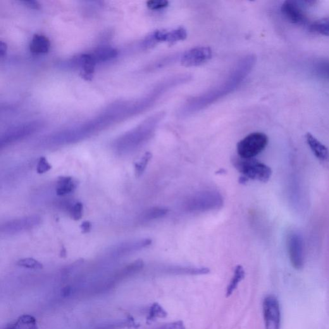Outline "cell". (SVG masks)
<instances>
[{"instance_id":"cell-1","label":"cell","mask_w":329,"mask_h":329,"mask_svg":"<svg viewBox=\"0 0 329 329\" xmlns=\"http://www.w3.org/2000/svg\"><path fill=\"white\" fill-rule=\"evenodd\" d=\"M254 55H248L238 60L225 78L201 95L190 98L179 110V115L187 116L207 108L231 94L249 75L256 64Z\"/></svg>"},{"instance_id":"cell-2","label":"cell","mask_w":329,"mask_h":329,"mask_svg":"<svg viewBox=\"0 0 329 329\" xmlns=\"http://www.w3.org/2000/svg\"><path fill=\"white\" fill-rule=\"evenodd\" d=\"M233 166L242 174L240 183H244L249 180L266 183L272 175V171L266 164L254 158H243L235 156L232 160Z\"/></svg>"},{"instance_id":"cell-3","label":"cell","mask_w":329,"mask_h":329,"mask_svg":"<svg viewBox=\"0 0 329 329\" xmlns=\"http://www.w3.org/2000/svg\"><path fill=\"white\" fill-rule=\"evenodd\" d=\"M163 113L162 112L156 114L137 130L126 136V137L124 138L116 146L118 152L123 154L132 151L147 141L153 135L156 126L163 118Z\"/></svg>"},{"instance_id":"cell-4","label":"cell","mask_w":329,"mask_h":329,"mask_svg":"<svg viewBox=\"0 0 329 329\" xmlns=\"http://www.w3.org/2000/svg\"><path fill=\"white\" fill-rule=\"evenodd\" d=\"M223 197L215 190H202L190 195L183 203V209L188 212H204L221 208Z\"/></svg>"},{"instance_id":"cell-5","label":"cell","mask_w":329,"mask_h":329,"mask_svg":"<svg viewBox=\"0 0 329 329\" xmlns=\"http://www.w3.org/2000/svg\"><path fill=\"white\" fill-rule=\"evenodd\" d=\"M268 144V137L264 133H251L238 143V156L243 158H254L265 149Z\"/></svg>"},{"instance_id":"cell-6","label":"cell","mask_w":329,"mask_h":329,"mask_svg":"<svg viewBox=\"0 0 329 329\" xmlns=\"http://www.w3.org/2000/svg\"><path fill=\"white\" fill-rule=\"evenodd\" d=\"M42 219L38 216H30L13 219L2 223L0 232L6 235H15L27 232L40 225Z\"/></svg>"},{"instance_id":"cell-7","label":"cell","mask_w":329,"mask_h":329,"mask_svg":"<svg viewBox=\"0 0 329 329\" xmlns=\"http://www.w3.org/2000/svg\"><path fill=\"white\" fill-rule=\"evenodd\" d=\"M313 1H285L281 6L280 11L283 17L289 22L296 25H302L306 22V16L303 8L312 6Z\"/></svg>"},{"instance_id":"cell-8","label":"cell","mask_w":329,"mask_h":329,"mask_svg":"<svg viewBox=\"0 0 329 329\" xmlns=\"http://www.w3.org/2000/svg\"><path fill=\"white\" fill-rule=\"evenodd\" d=\"M266 329H280V308L277 298L268 295L262 304Z\"/></svg>"},{"instance_id":"cell-9","label":"cell","mask_w":329,"mask_h":329,"mask_svg":"<svg viewBox=\"0 0 329 329\" xmlns=\"http://www.w3.org/2000/svg\"><path fill=\"white\" fill-rule=\"evenodd\" d=\"M212 51L210 47H199L185 52L180 57L182 65L185 67L197 66L206 63L212 58Z\"/></svg>"},{"instance_id":"cell-10","label":"cell","mask_w":329,"mask_h":329,"mask_svg":"<svg viewBox=\"0 0 329 329\" xmlns=\"http://www.w3.org/2000/svg\"><path fill=\"white\" fill-rule=\"evenodd\" d=\"M290 261L296 269H301L304 264V244L302 236L293 233L288 238Z\"/></svg>"},{"instance_id":"cell-11","label":"cell","mask_w":329,"mask_h":329,"mask_svg":"<svg viewBox=\"0 0 329 329\" xmlns=\"http://www.w3.org/2000/svg\"><path fill=\"white\" fill-rule=\"evenodd\" d=\"M154 45L159 42H168L173 44L183 40L187 37V30L183 27H178L172 30H156L149 35Z\"/></svg>"},{"instance_id":"cell-12","label":"cell","mask_w":329,"mask_h":329,"mask_svg":"<svg viewBox=\"0 0 329 329\" xmlns=\"http://www.w3.org/2000/svg\"><path fill=\"white\" fill-rule=\"evenodd\" d=\"M152 240L150 238H143V239L130 240L112 246L110 253L114 256H125L131 253L138 251V250L145 249L151 244Z\"/></svg>"},{"instance_id":"cell-13","label":"cell","mask_w":329,"mask_h":329,"mask_svg":"<svg viewBox=\"0 0 329 329\" xmlns=\"http://www.w3.org/2000/svg\"><path fill=\"white\" fill-rule=\"evenodd\" d=\"M306 140L307 144L317 158L321 161H326L328 159L329 151L325 145L319 142L315 137L309 133H307L306 135Z\"/></svg>"},{"instance_id":"cell-14","label":"cell","mask_w":329,"mask_h":329,"mask_svg":"<svg viewBox=\"0 0 329 329\" xmlns=\"http://www.w3.org/2000/svg\"><path fill=\"white\" fill-rule=\"evenodd\" d=\"M96 64L97 61H95L92 54L82 55L79 58L80 73L82 77L87 80H92Z\"/></svg>"},{"instance_id":"cell-15","label":"cell","mask_w":329,"mask_h":329,"mask_svg":"<svg viewBox=\"0 0 329 329\" xmlns=\"http://www.w3.org/2000/svg\"><path fill=\"white\" fill-rule=\"evenodd\" d=\"M4 329H38L36 319L30 314H23L17 320L9 324Z\"/></svg>"},{"instance_id":"cell-16","label":"cell","mask_w":329,"mask_h":329,"mask_svg":"<svg viewBox=\"0 0 329 329\" xmlns=\"http://www.w3.org/2000/svg\"><path fill=\"white\" fill-rule=\"evenodd\" d=\"M77 187V183L70 176H62L58 179L56 185V194L59 196L71 194Z\"/></svg>"},{"instance_id":"cell-17","label":"cell","mask_w":329,"mask_h":329,"mask_svg":"<svg viewBox=\"0 0 329 329\" xmlns=\"http://www.w3.org/2000/svg\"><path fill=\"white\" fill-rule=\"evenodd\" d=\"M51 42L45 35L35 34L30 45V52L35 54H44L49 52Z\"/></svg>"},{"instance_id":"cell-18","label":"cell","mask_w":329,"mask_h":329,"mask_svg":"<svg viewBox=\"0 0 329 329\" xmlns=\"http://www.w3.org/2000/svg\"><path fill=\"white\" fill-rule=\"evenodd\" d=\"M168 212L169 210L164 207H152L142 213L139 217V221L142 223H149V222L164 218L168 214Z\"/></svg>"},{"instance_id":"cell-19","label":"cell","mask_w":329,"mask_h":329,"mask_svg":"<svg viewBox=\"0 0 329 329\" xmlns=\"http://www.w3.org/2000/svg\"><path fill=\"white\" fill-rule=\"evenodd\" d=\"M245 271L242 266L238 265L236 266L233 273V275L231 279L230 283L226 288V297L229 298L232 295L235 291L237 289L238 284L244 280L245 278Z\"/></svg>"},{"instance_id":"cell-20","label":"cell","mask_w":329,"mask_h":329,"mask_svg":"<svg viewBox=\"0 0 329 329\" xmlns=\"http://www.w3.org/2000/svg\"><path fill=\"white\" fill-rule=\"evenodd\" d=\"M168 273L173 274H186V275H204L210 272L207 268H190V267L171 266L166 269Z\"/></svg>"},{"instance_id":"cell-21","label":"cell","mask_w":329,"mask_h":329,"mask_svg":"<svg viewBox=\"0 0 329 329\" xmlns=\"http://www.w3.org/2000/svg\"><path fill=\"white\" fill-rule=\"evenodd\" d=\"M168 312L158 303L155 302L150 307L147 316L146 322L151 324L157 319L166 318L168 316Z\"/></svg>"},{"instance_id":"cell-22","label":"cell","mask_w":329,"mask_h":329,"mask_svg":"<svg viewBox=\"0 0 329 329\" xmlns=\"http://www.w3.org/2000/svg\"><path fill=\"white\" fill-rule=\"evenodd\" d=\"M92 55L97 63L114 58L117 56V51L111 47H102L98 49Z\"/></svg>"},{"instance_id":"cell-23","label":"cell","mask_w":329,"mask_h":329,"mask_svg":"<svg viewBox=\"0 0 329 329\" xmlns=\"http://www.w3.org/2000/svg\"><path fill=\"white\" fill-rule=\"evenodd\" d=\"M311 29L319 34L329 37V17L315 21L312 24Z\"/></svg>"},{"instance_id":"cell-24","label":"cell","mask_w":329,"mask_h":329,"mask_svg":"<svg viewBox=\"0 0 329 329\" xmlns=\"http://www.w3.org/2000/svg\"><path fill=\"white\" fill-rule=\"evenodd\" d=\"M152 158L151 152H147L143 156L139 161L135 164V175L137 177H140L144 173L148 163Z\"/></svg>"},{"instance_id":"cell-25","label":"cell","mask_w":329,"mask_h":329,"mask_svg":"<svg viewBox=\"0 0 329 329\" xmlns=\"http://www.w3.org/2000/svg\"><path fill=\"white\" fill-rule=\"evenodd\" d=\"M19 266L31 269H42L44 265L40 262L33 258H24L19 260L17 262Z\"/></svg>"},{"instance_id":"cell-26","label":"cell","mask_w":329,"mask_h":329,"mask_svg":"<svg viewBox=\"0 0 329 329\" xmlns=\"http://www.w3.org/2000/svg\"><path fill=\"white\" fill-rule=\"evenodd\" d=\"M69 213L71 219L78 221L82 218L83 214V204L82 202H77L69 209Z\"/></svg>"},{"instance_id":"cell-27","label":"cell","mask_w":329,"mask_h":329,"mask_svg":"<svg viewBox=\"0 0 329 329\" xmlns=\"http://www.w3.org/2000/svg\"><path fill=\"white\" fill-rule=\"evenodd\" d=\"M316 71L321 77L329 80V61H322L317 64Z\"/></svg>"},{"instance_id":"cell-28","label":"cell","mask_w":329,"mask_h":329,"mask_svg":"<svg viewBox=\"0 0 329 329\" xmlns=\"http://www.w3.org/2000/svg\"><path fill=\"white\" fill-rule=\"evenodd\" d=\"M169 4V2L166 0H151L147 2L148 8L154 11L166 8Z\"/></svg>"},{"instance_id":"cell-29","label":"cell","mask_w":329,"mask_h":329,"mask_svg":"<svg viewBox=\"0 0 329 329\" xmlns=\"http://www.w3.org/2000/svg\"><path fill=\"white\" fill-rule=\"evenodd\" d=\"M51 169V164L49 163L47 158L44 156L40 157L37 164V173L42 175V174L47 173Z\"/></svg>"},{"instance_id":"cell-30","label":"cell","mask_w":329,"mask_h":329,"mask_svg":"<svg viewBox=\"0 0 329 329\" xmlns=\"http://www.w3.org/2000/svg\"><path fill=\"white\" fill-rule=\"evenodd\" d=\"M152 329H187L184 323L182 320L174 321V322L164 324Z\"/></svg>"},{"instance_id":"cell-31","label":"cell","mask_w":329,"mask_h":329,"mask_svg":"<svg viewBox=\"0 0 329 329\" xmlns=\"http://www.w3.org/2000/svg\"><path fill=\"white\" fill-rule=\"evenodd\" d=\"M126 325L128 328L137 329L140 327V323L136 322L135 318L130 314L128 315L127 319H126Z\"/></svg>"},{"instance_id":"cell-32","label":"cell","mask_w":329,"mask_h":329,"mask_svg":"<svg viewBox=\"0 0 329 329\" xmlns=\"http://www.w3.org/2000/svg\"><path fill=\"white\" fill-rule=\"evenodd\" d=\"M92 225L90 221H86L83 222L80 226L81 232L83 233H87L90 232L92 230Z\"/></svg>"},{"instance_id":"cell-33","label":"cell","mask_w":329,"mask_h":329,"mask_svg":"<svg viewBox=\"0 0 329 329\" xmlns=\"http://www.w3.org/2000/svg\"><path fill=\"white\" fill-rule=\"evenodd\" d=\"M23 3L25 4L26 6L30 7L31 9H38L39 8V5L38 4L37 2L35 1H24Z\"/></svg>"},{"instance_id":"cell-34","label":"cell","mask_w":329,"mask_h":329,"mask_svg":"<svg viewBox=\"0 0 329 329\" xmlns=\"http://www.w3.org/2000/svg\"><path fill=\"white\" fill-rule=\"evenodd\" d=\"M71 289L70 286H66L61 290V296L64 298H66L70 295Z\"/></svg>"},{"instance_id":"cell-35","label":"cell","mask_w":329,"mask_h":329,"mask_svg":"<svg viewBox=\"0 0 329 329\" xmlns=\"http://www.w3.org/2000/svg\"><path fill=\"white\" fill-rule=\"evenodd\" d=\"M7 49V44H5L3 42H1L0 43V56H1V57H4L6 56Z\"/></svg>"},{"instance_id":"cell-36","label":"cell","mask_w":329,"mask_h":329,"mask_svg":"<svg viewBox=\"0 0 329 329\" xmlns=\"http://www.w3.org/2000/svg\"><path fill=\"white\" fill-rule=\"evenodd\" d=\"M66 256V250L64 249H63V250H61V257H65Z\"/></svg>"}]
</instances>
